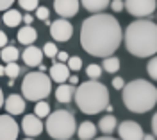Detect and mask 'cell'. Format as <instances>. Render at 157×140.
<instances>
[{
	"instance_id": "1",
	"label": "cell",
	"mask_w": 157,
	"mask_h": 140,
	"mask_svg": "<svg viewBox=\"0 0 157 140\" xmlns=\"http://www.w3.org/2000/svg\"><path fill=\"white\" fill-rule=\"evenodd\" d=\"M123 38L120 22L107 13L93 14L80 25V47L95 58H109L118 50Z\"/></svg>"
},
{
	"instance_id": "2",
	"label": "cell",
	"mask_w": 157,
	"mask_h": 140,
	"mask_svg": "<svg viewBox=\"0 0 157 140\" xmlns=\"http://www.w3.org/2000/svg\"><path fill=\"white\" fill-rule=\"evenodd\" d=\"M127 50L136 58H154L157 52V25L152 20H134L128 23L123 38Z\"/></svg>"
},
{
	"instance_id": "3",
	"label": "cell",
	"mask_w": 157,
	"mask_h": 140,
	"mask_svg": "<svg viewBox=\"0 0 157 140\" xmlns=\"http://www.w3.org/2000/svg\"><path fill=\"white\" fill-rule=\"evenodd\" d=\"M157 102V88L147 79H134L123 86V104L132 113H147Z\"/></svg>"
},
{
	"instance_id": "4",
	"label": "cell",
	"mask_w": 157,
	"mask_h": 140,
	"mask_svg": "<svg viewBox=\"0 0 157 140\" xmlns=\"http://www.w3.org/2000/svg\"><path fill=\"white\" fill-rule=\"evenodd\" d=\"M75 104L86 115H97L109 104V90L100 81H86L73 93Z\"/></svg>"
},
{
	"instance_id": "5",
	"label": "cell",
	"mask_w": 157,
	"mask_h": 140,
	"mask_svg": "<svg viewBox=\"0 0 157 140\" xmlns=\"http://www.w3.org/2000/svg\"><path fill=\"white\" fill-rule=\"evenodd\" d=\"M77 122L68 110H56L47 117V133L56 140H70L75 135Z\"/></svg>"
},
{
	"instance_id": "6",
	"label": "cell",
	"mask_w": 157,
	"mask_h": 140,
	"mask_svg": "<svg viewBox=\"0 0 157 140\" xmlns=\"http://www.w3.org/2000/svg\"><path fill=\"white\" fill-rule=\"evenodd\" d=\"M52 92V81L43 72H29L21 81V93L27 101H45Z\"/></svg>"
},
{
	"instance_id": "7",
	"label": "cell",
	"mask_w": 157,
	"mask_h": 140,
	"mask_svg": "<svg viewBox=\"0 0 157 140\" xmlns=\"http://www.w3.org/2000/svg\"><path fill=\"white\" fill-rule=\"evenodd\" d=\"M155 6V0H127V2H123V9H127L128 14L137 16V18H147L150 14H154Z\"/></svg>"
},
{
	"instance_id": "8",
	"label": "cell",
	"mask_w": 157,
	"mask_h": 140,
	"mask_svg": "<svg viewBox=\"0 0 157 140\" xmlns=\"http://www.w3.org/2000/svg\"><path fill=\"white\" fill-rule=\"evenodd\" d=\"M71 34H73V25L68 20H61L59 18V20L50 23V36L56 41L64 43V41H68L71 38Z\"/></svg>"
},
{
	"instance_id": "9",
	"label": "cell",
	"mask_w": 157,
	"mask_h": 140,
	"mask_svg": "<svg viewBox=\"0 0 157 140\" xmlns=\"http://www.w3.org/2000/svg\"><path fill=\"white\" fill-rule=\"evenodd\" d=\"M118 135L121 140H141L143 138V128L134 120H123L118 126Z\"/></svg>"
},
{
	"instance_id": "10",
	"label": "cell",
	"mask_w": 157,
	"mask_h": 140,
	"mask_svg": "<svg viewBox=\"0 0 157 140\" xmlns=\"http://www.w3.org/2000/svg\"><path fill=\"white\" fill-rule=\"evenodd\" d=\"M18 122L11 115H0V140H16L18 138Z\"/></svg>"
},
{
	"instance_id": "11",
	"label": "cell",
	"mask_w": 157,
	"mask_h": 140,
	"mask_svg": "<svg viewBox=\"0 0 157 140\" xmlns=\"http://www.w3.org/2000/svg\"><path fill=\"white\" fill-rule=\"evenodd\" d=\"M43 130H45L43 122H41L36 115H32V113L25 115V117H23V120H21V131L27 135V138H34V137L41 135V133H43Z\"/></svg>"
},
{
	"instance_id": "12",
	"label": "cell",
	"mask_w": 157,
	"mask_h": 140,
	"mask_svg": "<svg viewBox=\"0 0 157 140\" xmlns=\"http://www.w3.org/2000/svg\"><path fill=\"white\" fill-rule=\"evenodd\" d=\"M80 2L77 0H56L54 2V11L57 13L61 18H71L78 13Z\"/></svg>"
},
{
	"instance_id": "13",
	"label": "cell",
	"mask_w": 157,
	"mask_h": 140,
	"mask_svg": "<svg viewBox=\"0 0 157 140\" xmlns=\"http://www.w3.org/2000/svg\"><path fill=\"white\" fill-rule=\"evenodd\" d=\"M4 108L7 110V115H20L25 111V99L18 93H11L7 99L4 101Z\"/></svg>"
},
{
	"instance_id": "14",
	"label": "cell",
	"mask_w": 157,
	"mask_h": 140,
	"mask_svg": "<svg viewBox=\"0 0 157 140\" xmlns=\"http://www.w3.org/2000/svg\"><path fill=\"white\" fill-rule=\"evenodd\" d=\"M21 60H23V63L27 67H39L41 61H43V52H41V49L30 45V47H27V49L23 50Z\"/></svg>"
},
{
	"instance_id": "15",
	"label": "cell",
	"mask_w": 157,
	"mask_h": 140,
	"mask_svg": "<svg viewBox=\"0 0 157 140\" xmlns=\"http://www.w3.org/2000/svg\"><path fill=\"white\" fill-rule=\"evenodd\" d=\"M48 77H50V81H56L59 84H64L70 77V70H68V67L63 65V63H54V65L50 67Z\"/></svg>"
},
{
	"instance_id": "16",
	"label": "cell",
	"mask_w": 157,
	"mask_h": 140,
	"mask_svg": "<svg viewBox=\"0 0 157 140\" xmlns=\"http://www.w3.org/2000/svg\"><path fill=\"white\" fill-rule=\"evenodd\" d=\"M16 40L21 43V45H27V47H30V45H34V41L38 40V31L34 29L32 25L30 27H21V29L18 31V34H16Z\"/></svg>"
},
{
	"instance_id": "17",
	"label": "cell",
	"mask_w": 157,
	"mask_h": 140,
	"mask_svg": "<svg viewBox=\"0 0 157 140\" xmlns=\"http://www.w3.org/2000/svg\"><path fill=\"white\" fill-rule=\"evenodd\" d=\"M73 93H75V86L64 83V84H59L57 86V90H56V99H57V102L68 104L70 101L73 99Z\"/></svg>"
},
{
	"instance_id": "18",
	"label": "cell",
	"mask_w": 157,
	"mask_h": 140,
	"mask_svg": "<svg viewBox=\"0 0 157 140\" xmlns=\"http://www.w3.org/2000/svg\"><path fill=\"white\" fill-rule=\"evenodd\" d=\"M77 135L80 140H93L95 138V135H97V126L93 124V122H82L80 126L77 128Z\"/></svg>"
},
{
	"instance_id": "19",
	"label": "cell",
	"mask_w": 157,
	"mask_h": 140,
	"mask_svg": "<svg viewBox=\"0 0 157 140\" xmlns=\"http://www.w3.org/2000/svg\"><path fill=\"white\" fill-rule=\"evenodd\" d=\"M80 6H84V9L93 14H100L109 6V2L107 0H84V2H80Z\"/></svg>"
},
{
	"instance_id": "20",
	"label": "cell",
	"mask_w": 157,
	"mask_h": 140,
	"mask_svg": "<svg viewBox=\"0 0 157 140\" xmlns=\"http://www.w3.org/2000/svg\"><path fill=\"white\" fill-rule=\"evenodd\" d=\"M116 126H118V122L114 119V115H104L100 119V122H98V130L102 131L104 135H111L113 131L116 130Z\"/></svg>"
},
{
	"instance_id": "21",
	"label": "cell",
	"mask_w": 157,
	"mask_h": 140,
	"mask_svg": "<svg viewBox=\"0 0 157 140\" xmlns=\"http://www.w3.org/2000/svg\"><path fill=\"white\" fill-rule=\"evenodd\" d=\"M0 20H4V23H6L7 27H18L20 22H21V14H20V11L11 7L9 11L4 13V18H0Z\"/></svg>"
},
{
	"instance_id": "22",
	"label": "cell",
	"mask_w": 157,
	"mask_h": 140,
	"mask_svg": "<svg viewBox=\"0 0 157 140\" xmlns=\"http://www.w3.org/2000/svg\"><path fill=\"white\" fill-rule=\"evenodd\" d=\"M0 58H2V61H6L7 65L9 63H16L20 58V52L16 47H13V45H7V47H4L2 49V52H0Z\"/></svg>"
},
{
	"instance_id": "23",
	"label": "cell",
	"mask_w": 157,
	"mask_h": 140,
	"mask_svg": "<svg viewBox=\"0 0 157 140\" xmlns=\"http://www.w3.org/2000/svg\"><path fill=\"white\" fill-rule=\"evenodd\" d=\"M34 115H36L39 120L45 119V117H48L50 115V104L47 101H39L38 104L34 106Z\"/></svg>"
},
{
	"instance_id": "24",
	"label": "cell",
	"mask_w": 157,
	"mask_h": 140,
	"mask_svg": "<svg viewBox=\"0 0 157 140\" xmlns=\"http://www.w3.org/2000/svg\"><path fill=\"white\" fill-rule=\"evenodd\" d=\"M104 70L109 72V74H116L118 70H120V60H118L116 56H109L104 60Z\"/></svg>"
},
{
	"instance_id": "25",
	"label": "cell",
	"mask_w": 157,
	"mask_h": 140,
	"mask_svg": "<svg viewBox=\"0 0 157 140\" xmlns=\"http://www.w3.org/2000/svg\"><path fill=\"white\" fill-rule=\"evenodd\" d=\"M86 76L89 77V81H98V77L102 76V67L97 65V63L89 65L88 68H86Z\"/></svg>"
},
{
	"instance_id": "26",
	"label": "cell",
	"mask_w": 157,
	"mask_h": 140,
	"mask_svg": "<svg viewBox=\"0 0 157 140\" xmlns=\"http://www.w3.org/2000/svg\"><path fill=\"white\" fill-rule=\"evenodd\" d=\"M21 72V68L18 67V63H9V65H6L4 67V74L11 77V81L14 79V77H18V74Z\"/></svg>"
},
{
	"instance_id": "27",
	"label": "cell",
	"mask_w": 157,
	"mask_h": 140,
	"mask_svg": "<svg viewBox=\"0 0 157 140\" xmlns=\"http://www.w3.org/2000/svg\"><path fill=\"white\" fill-rule=\"evenodd\" d=\"M43 56H47V58H56V54H57V47H56V43L54 41H47L45 45H43Z\"/></svg>"
},
{
	"instance_id": "28",
	"label": "cell",
	"mask_w": 157,
	"mask_h": 140,
	"mask_svg": "<svg viewBox=\"0 0 157 140\" xmlns=\"http://www.w3.org/2000/svg\"><path fill=\"white\" fill-rule=\"evenodd\" d=\"M66 63H68V65H66L68 70H73V72H78V70L82 68V60H80L78 56H70Z\"/></svg>"
},
{
	"instance_id": "29",
	"label": "cell",
	"mask_w": 157,
	"mask_h": 140,
	"mask_svg": "<svg viewBox=\"0 0 157 140\" xmlns=\"http://www.w3.org/2000/svg\"><path fill=\"white\" fill-rule=\"evenodd\" d=\"M18 6L20 7H23L27 13H30V11H36L39 7V2L38 0H20Z\"/></svg>"
},
{
	"instance_id": "30",
	"label": "cell",
	"mask_w": 157,
	"mask_h": 140,
	"mask_svg": "<svg viewBox=\"0 0 157 140\" xmlns=\"http://www.w3.org/2000/svg\"><path fill=\"white\" fill-rule=\"evenodd\" d=\"M48 16H50V11L47 6H39L38 9H36V18L41 22H47L48 20Z\"/></svg>"
},
{
	"instance_id": "31",
	"label": "cell",
	"mask_w": 157,
	"mask_h": 140,
	"mask_svg": "<svg viewBox=\"0 0 157 140\" xmlns=\"http://www.w3.org/2000/svg\"><path fill=\"white\" fill-rule=\"evenodd\" d=\"M148 76H150L152 79L157 77V60L155 58H152V60L148 61Z\"/></svg>"
},
{
	"instance_id": "32",
	"label": "cell",
	"mask_w": 157,
	"mask_h": 140,
	"mask_svg": "<svg viewBox=\"0 0 157 140\" xmlns=\"http://www.w3.org/2000/svg\"><path fill=\"white\" fill-rule=\"evenodd\" d=\"M113 86H114L116 90H123V86H125L123 77H113Z\"/></svg>"
},
{
	"instance_id": "33",
	"label": "cell",
	"mask_w": 157,
	"mask_h": 140,
	"mask_svg": "<svg viewBox=\"0 0 157 140\" xmlns=\"http://www.w3.org/2000/svg\"><path fill=\"white\" fill-rule=\"evenodd\" d=\"M109 6H111V9L116 11V13H120V11L123 9V2H121V0H114V2H109Z\"/></svg>"
},
{
	"instance_id": "34",
	"label": "cell",
	"mask_w": 157,
	"mask_h": 140,
	"mask_svg": "<svg viewBox=\"0 0 157 140\" xmlns=\"http://www.w3.org/2000/svg\"><path fill=\"white\" fill-rule=\"evenodd\" d=\"M13 4H14L13 0H0V11H4V13H6V11H9Z\"/></svg>"
},
{
	"instance_id": "35",
	"label": "cell",
	"mask_w": 157,
	"mask_h": 140,
	"mask_svg": "<svg viewBox=\"0 0 157 140\" xmlns=\"http://www.w3.org/2000/svg\"><path fill=\"white\" fill-rule=\"evenodd\" d=\"M56 58H57L59 60V63H63V65H64V63H66V61H68V54H66V52H57V54H56Z\"/></svg>"
},
{
	"instance_id": "36",
	"label": "cell",
	"mask_w": 157,
	"mask_h": 140,
	"mask_svg": "<svg viewBox=\"0 0 157 140\" xmlns=\"http://www.w3.org/2000/svg\"><path fill=\"white\" fill-rule=\"evenodd\" d=\"M4 47H7V36L4 31H0V49H4Z\"/></svg>"
},
{
	"instance_id": "37",
	"label": "cell",
	"mask_w": 157,
	"mask_h": 140,
	"mask_svg": "<svg viewBox=\"0 0 157 140\" xmlns=\"http://www.w3.org/2000/svg\"><path fill=\"white\" fill-rule=\"evenodd\" d=\"M21 22H25V25H27V27H30V23H32V14H30V13H27L25 16H21Z\"/></svg>"
},
{
	"instance_id": "38",
	"label": "cell",
	"mask_w": 157,
	"mask_h": 140,
	"mask_svg": "<svg viewBox=\"0 0 157 140\" xmlns=\"http://www.w3.org/2000/svg\"><path fill=\"white\" fill-rule=\"evenodd\" d=\"M155 133H157V115H154L152 117V135L155 137Z\"/></svg>"
},
{
	"instance_id": "39",
	"label": "cell",
	"mask_w": 157,
	"mask_h": 140,
	"mask_svg": "<svg viewBox=\"0 0 157 140\" xmlns=\"http://www.w3.org/2000/svg\"><path fill=\"white\" fill-rule=\"evenodd\" d=\"M68 81H70L68 84H71V86H75V84L78 83V77H77V76H70V77H68Z\"/></svg>"
},
{
	"instance_id": "40",
	"label": "cell",
	"mask_w": 157,
	"mask_h": 140,
	"mask_svg": "<svg viewBox=\"0 0 157 140\" xmlns=\"http://www.w3.org/2000/svg\"><path fill=\"white\" fill-rule=\"evenodd\" d=\"M141 140H155V137H154V135H143Z\"/></svg>"
},
{
	"instance_id": "41",
	"label": "cell",
	"mask_w": 157,
	"mask_h": 140,
	"mask_svg": "<svg viewBox=\"0 0 157 140\" xmlns=\"http://www.w3.org/2000/svg\"><path fill=\"white\" fill-rule=\"evenodd\" d=\"M4 106V92H2V88H0V108Z\"/></svg>"
},
{
	"instance_id": "42",
	"label": "cell",
	"mask_w": 157,
	"mask_h": 140,
	"mask_svg": "<svg viewBox=\"0 0 157 140\" xmlns=\"http://www.w3.org/2000/svg\"><path fill=\"white\" fill-rule=\"evenodd\" d=\"M93 140H116V138H113V137H100V138H93Z\"/></svg>"
},
{
	"instance_id": "43",
	"label": "cell",
	"mask_w": 157,
	"mask_h": 140,
	"mask_svg": "<svg viewBox=\"0 0 157 140\" xmlns=\"http://www.w3.org/2000/svg\"><path fill=\"white\" fill-rule=\"evenodd\" d=\"M0 76H4V67H0Z\"/></svg>"
},
{
	"instance_id": "44",
	"label": "cell",
	"mask_w": 157,
	"mask_h": 140,
	"mask_svg": "<svg viewBox=\"0 0 157 140\" xmlns=\"http://www.w3.org/2000/svg\"><path fill=\"white\" fill-rule=\"evenodd\" d=\"M23 140H34V138H23Z\"/></svg>"
},
{
	"instance_id": "45",
	"label": "cell",
	"mask_w": 157,
	"mask_h": 140,
	"mask_svg": "<svg viewBox=\"0 0 157 140\" xmlns=\"http://www.w3.org/2000/svg\"><path fill=\"white\" fill-rule=\"evenodd\" d=\"M0 22H2V20H0Z\"/></svg>"
}]
</instances>
